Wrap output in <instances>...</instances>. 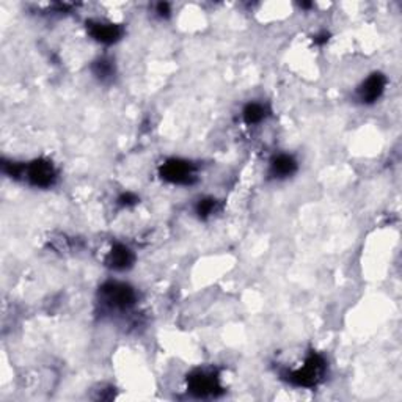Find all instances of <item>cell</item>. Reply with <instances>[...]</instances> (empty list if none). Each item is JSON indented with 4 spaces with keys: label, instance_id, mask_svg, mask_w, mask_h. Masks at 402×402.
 <instances>
[{
    "label": "cell",
    "instance_id": "1",
    "mask_svg": "<svg viewBox=\"0 0 402 402\" xmlns=\"http://www.w3.org/2000/svg\"><path fill=\"white\" fill-rule=\"evenodd\" d=\"M2 170L13 179H22L35 189H51L57 183L59 173L54 164L46 159H35L29 164L4 162Z\"/></svg>",
    "mask_w": 402,
    "mask_h": 402
},
{
    "label": "cell",
    "instance_id": "2",
    "mask_svg": "<svg viewBox=\"0 0 402 402\" xmlns=\"http://www.w3.org/2000/svg\"><path fill=\"white\" fill-rule=\"evenodd\" d=\"M327 369V361L326 358L319 356V353H310L305 358L303 365L293 371H288L285 374V379L294 385V387L301 388H313L322 381V377L326 374Z\"/></svg>",
    "mask_w": 402,
    "mask_h": 402
},
{
    "label": "cell",
    "instance_id": "3",
    "mask_svg": "<svg viewBox=\"0 0 402 402\" xmlns=\"http://www.w3.org/2000/svg\"><path fill=\"white\" fill-rule=\"evenodd\" d=\"M101 303L109 310L124 311L136 305L137 294L132 286L120 281H107L99 291Z\"/></svg>",
    "mask_w": 402,
    "mask_h": 402
},
{
    "label": "cell",
    "instance_id": "4",
    "mask_svg": "<svg viewBox=\"0 0 402 402\" xmlns=\"http://www.w3.org/2000/svg\"><path fill=\"white\" fill-rule=\"evenodd\" d=\"M159 175L170 184L192 186L196 181V167L191 161L171 157L161 165Z\"/></svg>",
    "mask_w": 402,
    "mask_h": 402
},
{
    "label": "cell",
    "instance_id": "5",
    "mask_svg": "<svg viewBox=\"0 0 402 402\" xmlns=\"http://www.w3.org/2000/svg\"><path fill=\"white\" fill-rule=\"evenodd\" d=\"M187 390L192 393L195 398H217L222 395V387H220L218 376L214 371H206V369H196L187 377Z\"/></svg>",
    "mask_w": 402,
    "mask_h": 402
},
{
    "label": "cell",
    "instance_id": "6",
    "mask_svg": "<svg viewBox=\"0 0 402 402\" xmlns=\"http://www.w3.org/2000/svg\"><path fill=\"white\" fill-rule=\"evenodd\" d=\"M385 86H387V77L381 73H374L366 81L361 82V85L357 89V99L361 104H374L376 101L382 98Z\"/></svg>",
    "mask_w": 402,
    "mask_h": 402
},
{
    "label": "cell",
    "instance_id": "7",
    "mask_svg": "<svg viewBox=\"0 0 402 402\" xmlns=\"http://www.w3.org/2000/svg\"><path fill=\"white\" fill-rule=\"evenodd\" d=\"M86 30L90 36L101 44H114L118 39H121L123 30L120 26L112 22H101V21H90L86 22Z\"/></svg>",
    "mask_w": 402,
    "mask_h": 402
},
{
    "label": "cell",
    "instance_id": "8",
    "mask_svg": "<svg viewBox=\"0 0 402 402\" xmlns=\"http://www.w3.org/2000/svg\"><path fill=\"white\" fill-rule=\"evenodd\" d=\"M134 261H136V255H134V251L129 247H126L124 243H115L106 256V266L109 269L116 272L129 271L134 266Z\"/></svg>",
    "mask_w": 402,
    "mask_h": 402
},
{
    "label": "cell",
    "instance_id": "9",
    "mask_svg": "<svg viewBox=\"0 0 402 402\" xmlns=\"http://www.w3.org/2000/svg\"><path fill=\"white\" fill-rule=\"evenodd\" d=\"M297 169H298V164L294 159V156L281 153V154L273 156L271 159L267 175H269V178H272V179L281 181V179H288L293 176L297 171Z\"/></svg>",
    "mask_w": 402,
    "mask_h": 402
},
{
    "label": "cell",
    "instance_id": "10",
    "mask_svg": "<svg viewBox=\"0 0 402 402\" xmlns=\"http://www.w3.org/2000/svg\"><path fill=\"white\" fill-rule=\"evenodd\" d=\"M267 115H269V110L261 102H248V104L243 107L242 110V118L243 123L251 126V124H259L263 123Z\"/></svg>",
    "mask_w": 402,
    "mask_h": 402
},
{
    "label": "cell",
    "instance_id": "11",
    "mask_svg": "<svg viewBox=\"0 0 402 402\" xmlns=\"http://www.w3.org/2000/svg\"><path fill=\"white\" fill-rule=\"evenodd\" d=\"M91 71H93V74L99 79V81L104 82V81H107V79H112L115 74L114 61L107 60V59H98L93 63Z\"/></svg>",
    "mask_w": 402,
    "mask_h": 402
},
{
    "label": "cell",
    "instance_id": "12",
    "mask_svg": "<svg viewBox=\"0 0 402 402\" xmlns=\"http://www.w3.org/2000/svg\"><path fill=\"white\" fill-rule=\"evenodd\" d=\"M217 211V200L212 196H204L195 204V214L200 218H208Z\"/></svg>",
    "mask_w": 402,
    "mask_h": 402
},
{
    "label": "cell",
    "instance_id": "13",
    "mask_svg": "<svg viewBox=\"0 0 402 402\" xmlns=\"http://www.w3.org/2000/svg\"><path fill=\"white\" fill-rule=\"evenodd\" d=\"M139 199H137V195H134L131 192H126L123 194L120 199H118V204L123 208H129V206H134V204H137Z\"/></svg>",
    "mask_w": 402,
    "mask_h": 402
},
{
    "label": "cell",
    "instance_id": "14",
    "mask_svg": "<svg viewBox=\"0 0 402 402\" xmlns=\"http://www.w3.org/2000/svg\"><path fill=\"white\" fill-rule=\"evenodd\" d=\"M156 14L161 16V18H169L170 16V5L169 4H157L156 5Z\"/></svg>",
    "mask_w": 402,
    "mask_h": 402
},
{
    "label": "cell",
    "instance_id": "15",
    "mask_svg": "<svg viewBox=\"0 0 402 402\" xmlns=\"http://www.w3.org/2000/svg\"><path fill=\"white\" fill-rule=\"evenodd\" d=\"M328 41V34L327 31H322V34L316 35V38H314V43L316 44H324Z\"/></svg>",
    "mask_w": 402,
    "mask_h": 402
}]
</instances>
